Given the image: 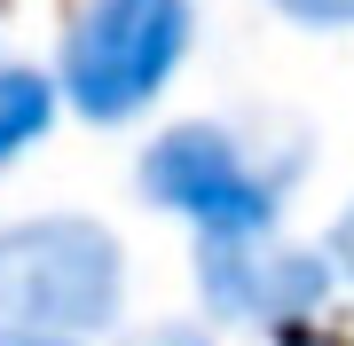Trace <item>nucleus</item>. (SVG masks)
I'll return each mask as SVG.
<instances>
[{"mask_svg":"<svg viewBox=\"0 0 354 346\" xmlns=\"http://www.w3.org/2000/svg\"><path fill=\"white\" fill-rule=\"evenodd\" d=\"M48 126H55V87L24 64H0V166L24 157Z\"/></svg>","mask_w":354,"mask_h":346,"instance_id":"obj_5","label":"nucleus"},{"mask_svg":"<svg viewBox=\"0 0 354 346\" xmlns=\"http://www.w3.org/2000/svg\"><path fill=\"white\" fill-rule=\"evenodd\" d=\"M330 268H339V276H354V205L339 213V229H330Z\"/></svg>","mask_w":354,"mask_h":346,"instance_id":"obj_7","label":"nucleus"},{"mask_svg":"<svg viewBox=\"0 0 354 346\" xmlns=\"http://www.w3.org/2000/svg\"><path fill=\"white\" fill-rule=\"evenodd\" d=\"M127 299V252L102 220L48 213L0 229V323L39 338H87L118 323Z\"/></svg>","mask_w":354,"mask_h":346,"instance_id":"obj_1","label":"nucleus"},{"mask_svg":"<svg viewBox=\"0 0 354 346\" xmlns=\"http://www.w3.org/2000/svg\"><path fill=\"white\" fill-rule=\"evenodd\" d=\"M330 291V260L276 252L268 236H213L205 244V299L228 323H291Z\"/></svg>","mask_w":354,"mask_h":346,"instance_id":"obj_4","label":"nucleus"},{"mask_svg":"<svg viewBox=\"0 0 354 346\" xmlns=\"http://www.w3.org/2000/svg\"><path fill=\"white\" fill-rule=\"evenodd\" d=\"M189 55V0H87L64 32V95L79 118L118 126L150 110Z\"/></svg>","mask_w":354,"mask_h":346,"instance_id":"obj_2","label":"nucleus"},{"mask_svg":"<svg viewBox=\"0 0 354 346\" xmlns=\"http://www.w3.org/2000/svg\"><path fill=\"white\" fill-rule=\"evenodd\" d=\"M0 346H79V338H39V331H8L0 323Z\"/></svg>","mask_w":354,"mask_h":346,"instance_id":"obj_8","label":"nucleus"},{"mask_svg":"<svg viewBox=\"0 0 354 346\" xmlns=\"http://www.w3.org/2000/svg\"><path fill=\"white\" fill-rule=\"evenodd\" d=\"M142 197L181 220H197L205 244L213 236H268L276 220V181L236 150L221 126H174L142 157Z\"/></svg>","mask_w":354,"mask_h":346,"instance_id":"obj_3","label":"nucleus"},{"mask_svg":"<svg viewBox=\"0 0 354 346\" xmlns=\"http://www.w3.org/2000/svg\"><path fill=\"white\" fill-rule=\"evenodd\" d=\"M283 8L299 16V24H330V32L354 24V0H283Z\"/></svg>","mask_w":354,"mask_h":346,"instance_id":"obj_6","label":"nucleus"}]
</instances>
